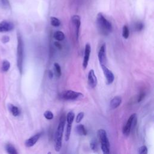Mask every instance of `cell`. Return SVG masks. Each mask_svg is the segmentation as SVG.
Segmentation results:
<instances>
[{
  "label": "cell",
  "instance_id": "21",
  "mask_svg": "<svg viewBox=\"0 0 154 154\" xmlns=\"http://www.w3.org/2000/svg\"><path fill=\"white\" fill-rule=\"evenodd\" d=\"M51 24L53 26L58 27V26H59L60 25L61 22L57 17H51Z\"/></svg>",
  "mask_w": 154,
  "mask_h": 154
},
{
  "label": "cell",
  "instance_id": "29",
  "mask_svg": "<svg viewBox=\"0 0 154 154\" xmlns=\"http://www.w3.org/2000/svg\"><path fill=\"white\" fill-rule=\"evenodd\" d=\"M90 148L92 150H96V149L97 148V144L96 142L94 140H93L92 141H91L90 143Z\"/></svg>",
  "mask_w": 154,
  "mask_h": 154
},
{
  "label": "cell",
  "instance_id": "2",
  "mask_svg": "<svg viewBox=\"0 0 154 154\" xmlns=\"http://www.w3.org/2000/svg\"><path fill=\"white\" fill-rule=\"evenodd\" d=\"M96 23L100 32L105 35L109 34L112 29L111 23L107 20L102 13H99L97 15Z\"/></svg>",
  "mask_w": 154,
  "mask_h": 154
},
{
  "label": "cell",
  "instance_id": "12",
  "mask_svg": "<svg viewBox=\"0 0 154 154\" xmlns=\"http://www.w3.org/2000/svg\"><path fill=\"white\" fill-rule=\"evenodd\" d=\"M98 59L100 65L105 64L106 61V45L103 43L100 48L98 52Z\"/></svg>",
  "mask_w": 154,
  "mask_h": 154
},
{
  "label": "cell",
  "instance_id": "18",
  "mask_svg": "<svg viewBox=\"0 0 154 154\" xmlns=\"http://www.w3.org/2000/svg\"><path fill=\"white\" fill-rule=\"evenodd\" d=\"M8 108H9V110L10 111V112H11V114L14 116H18L20 113L19 109L17 106H16L10 104L8 105Z\"/></svg>",
  "mask_w": 154,
  "mask_h": 154
},
{
  "label": "cell",
  "instance_id": "9",
  "mask_svg": "<svg viewBox=\"0 0 154 154\" xmlns=\"http://www.w3.org/2000/svg\"><path fill=\"white\" fill-rule=\"evenodd\" d=\"M100 66L103 72V74L105 75V77L106 78L107 84H112L114 80V76L113 73L104 64H102Z\"/></svg>",
  "mask_w": 154,
  "mask_h": 154
},
{
  "label": "cell",
  "instance_id": "5",
  "mask_svg": "<svg viewBox=\"0 0 154 154\" xmlns=\"http://www.w3.org/2000/svg\"><path fill=\"white\" fill-rule=\"evenodd\" d=\"M61 98L63 100H76L84 97V94L75 91L73 90H66L61 93Z\"/></svg>",
  "mask_w": 154,
  "mask_h": 154
},
{
  "label": "cell",
  "instance_id": "25",
  "mask_svg": "<svg viewBox=\"0 0 154 154\" xmlns=\"http://www.w3.org/2000/svg\"><path fill=\"white\" fill-rule=\"evenodd\" d=\"M147 147L146 146H142L138 149V153L140 154H147Z\"/></svg>",
  "mask_w": 154,
  "mask_h": 154
},
{
  "label": "cell",
  "instance_id": "24",
  "mask_svg": "<svg viewBox=\"0 0 154 154\" xmlns=\"http://www.w3.org/2000/svg\"><path fill=\"white\" fill-rule=\"evenodd\" d=\"M43 116L45 117V118L48 120H51L52 119H53L54 118V114L51 111H49V110H47L46 111L44 114H43Z\"/></svg>",
  "mask_w": 154,
  "mask_h": 154
},
{
  "label": "cell",
  "instance_id": "22",
  "mask_svg": "<svg viewBox=\"0 0 154 154\" xmlns=\"http://www.w3.org/2000/svg\"><path fill=\"white\" fill-rule=\"evenodd\" d=\"M129 30L127 25H124L122 29V36L124 38L126 39L129 37Z\"/></svg>",
  "mask_w": 154,
  "mask_h": 154
},
{
  "label": "cell",
  "instance_id": "7",
  "mask_svg": "<svg viewBox=\"0 0 154 154\" xmlns=\"http://www.w3.org/2000/svg\"><path fill=\"white\" fill-rule=\"evenodd\" d=\"M75 118V113L73 111H69L66 116V121L67 122V125H66V133H65V140L66 141H67L70 136V132L72 129V124Z\"/></svg>",
  "mask_w": 154,
  "mask_h": 154
},
{
  "label": "cell",
  "instance_id": "23",
  "mask_svg": "<svg viewBox=\"0 0 154 154\" xmlns=\"http://www.w3.org/2000/svg\"><path fill=\"white\" fill-rule=\"evenodd\" d=\"M10 67V62L7 60H4L2 64V70L4 72H7Z\"/></svg>",
  "mask_w": 154,
  "mask_h": 154
},
{
  "label": "cell",
  "instance_id": "4",
  "mask_svg": "<svg viewBox=\"0 0 154 154\" xmlns=\"http://www.w3.org/2000/svg\"><path fill=\"white\" fill-rule=\"evenodd\" d=\"M23 61V42L21 35L17 34V64L20 73H22Z\"/></svg>",
  "mask_w": 154,
  "mask_h": 154
},
{
  "label": "cell",
  "instance_id": "17",
  "mask_svg": "<svg viewBox=\"0 0 154 154\" xmlns=\"http://www.w3.org/2000/svg\"><path fill=\"white\" fill-rule=\"evenodd\" d=\"M54 38L58 41H63L65 38V35L61 31H57L54 33Z\"/></svg>",
  "mask_w": 154,
  "mask_h": 154
},
{
  "label": "cell",
  "instance_id": "31",
  "mask_svg": "<svg viewBox=\"0 0 154 154\" xmlns=\"http://www.w3.org/2000/svg\"><path fill=\"white\" fill-rule=\"evenodd\" d=\"M54 45L55 46L56 48H57L58 49H62V45L61 43H60L59 42H54Z\"/></svg>",
  "mask_w": 154,
  "mask_h": 154
},
{
  "label": "cell",
  "instance_id": "19",
  "mask_svg": "<svg viewBox=\"0 0 154 154\" xmlns=\"http://www.w3.org/2000/svg\"><path fill=\"white\" fill-rule=\"evenodd\" d=\"M5 149L7 153L10 154H17V152L16 150L15 147L11 144H7L5 146Z\"/></svg>",
  "mask_w": 154,
  "mask_h": 154
},
{
  "label": "cell",
  "instance_id": "11",
  "mask_svg": "<svg viewBox=\"0 0 154 154\" xmlns=\"http://www.w3.org/2000/svg\"><path fill=\"white\" fill-rule=\"evenodd\" d=\"M90 53H91V46L89 43H87L85 45L84 55V59L82 62V66L84 69H86V67L88 66Z\"/></svg>",
  "mask_w": 154,
  "mask_h": 154
},
{
  "label": "cell",
  "instance_id": "32",
  "mask_svg": "<svg viewBox=\"0 0 154 154\" xmlns=\"http://www.w3.org/2000/svg\"><path fill=\"white\" fill-rule=\"evenodd\" d=\"M53 76H54L53 72L51 70H49L48 71V76L49 77V78L52 79L53 78Z\"/></svg>",
  "mask_w": 154,
  "mask_h": 154
},
{
  "label": "cell",
  "instance_id": "27",
  "mask_svg": "<svg viewBox=\"0 0 154 154\" xmlns=\"http://www.w3.org/2000/svg\"><path fill=\"white\" fill-rule=\"evenodd\" d=\"M84 116V113L83 112H80L78 114L76 117V123H79L83 119Z\"/></svg>",
  "mask_w": 154,
  "mask_h": 154
},
{
  "label": "cell",
  "instance_id": "10",
  "mask_svg": "<svg viewBox=\"0 0 154 154\" xmlns=\"http://www.w3.org/2000/svg\"><path fill=\"white\" fill-rule=\"evenodd\" d=\"M14 24L7 20H2L0 22V32H8L14 29Z\"/></svg>",
  "mask_w": 154,
  "mask_h": 154
},
{
  "label": "cell",
  "instance_id": "33",
  "mask_svg": "<svg viewBox=\"0 0 154 154\" xmlns=\"http://www.w3.org/2000/svg\"><path fill=\"white\" fill-rule=\"evenodd\" d=\"M2 2L4 4H6V5H8V2L7 0H2Z\"/></svg>",
  "mask_w": 154,
  "mask_h": 154
},
{
  "label": "cell",
  "instance_id": "20",
  "mask_svg": "<svg viewBox=\"0 0 154 154\" xmlns=\"http://www.w3.org/2000/svg\"><path fill=\"white\" fill-rule=\"evenodd\" d=\"M54 71H55L56 76L60 77L61 75V67L60 64L58 63H55L54 64Z\"/></svg>",
  "mask_w": 154,
  "mask_h": 154
},
{
  "label": "cell",
  "instance_id": "8",
  "mask_svg": "<svg viewBox=\"0 0 154 154\" xmlns=\"http://www.w3.org/2000/svg\"><path fill=\"white\" fill-rule=\"evenodd\" d=\"M70 24L75 33V38L78 40L79 35V29L81 26V17L78 15H73L71 17Z\"/></svg>",
  "mask_w": 154,
  "mask_h": 154
},
{
  "label": "cell",
  "instance_id": "26",
  "mask_svg": "<svg viewBox=\"0 0 154 154\" xmlns=\"http://www.w3.org/2000/svg\"><path fill=\"white\" fill-rule=\"evenodd\" d=\"M144 28V25L143 23L141 22H137L135 23V30L137 31H141Z\"/></svg>",
  "mask_w": 154,
  "mask_h": 154
},
{
  "label": "cell",
  "instance_id": "15",
  "mask_svg": "<svg viewBox=\"0 0 154 154\" xmlns=\"http://www.w3.org/2000/svg\"><path fill=\"white\" fill-rule=\"evenodd\" d=\"M122 103V98L120 96H115L113 97L109 103V106L110 108L112 109H116Z\"/></svg>",
  "mask_w": 154,
  "mask_h": 154
},
{
  "label": "cell",
  "instance_id": "6",
  "mask_svg": "<svg viewBox=\"0 0 154 154\" xmlns=\"http://www.w3.org/2000/svg\"><path fill=\"white\" fill-rule=\"evenodd\" d=\"M137 122V114L135 113H134L130 116L129 117L126 125L123 128V134L125 136H128L131 132V129L133 127V126L135 125Z\"/></svg>",
  "mask_w": 154,
  "mask_h": 154
},
{
  "label": "cell",
  "instance_id": "16",
  "mask_svg": "<svg viewBox=\"0 0 154 154\" xmlns=\"http://www.w3.org/2000/svg\"><path fill=\"white\" fill-rule=\"evenodd\" d=\"M75 131L79 135L85 136L87 134V131L85 126L81 124L78 125L75 127Z\"/></svg>",
  "mask_w": 154,
  "mask_h": 154
},
{
  "label": "cell",
  "instance_id": "3",
  "mask_svg": "<svg viewBox=\"0 0 154 154\" xmlns=\"http://www.w3.org/2000/svg\"><path fill=\"white\" fill-rule=\"evenodd\" d=\"M97 136L100 143L101 149L104 154H108L110 152V144L105 129H100L97 131Z\"/></svg>",
  "mask_w": 154,
  "mask_h": 154
},
{
  "label": "cell",
  "instance_id": "30",
  "mask_svg": "<svg viewBox=\"0 0 154 154\" xmlns=\"http://www.w3.org/2000/svg\"><path fill=\"white\" fill-rule=\"evenodd\" d=\"M3 43H6L7 42H8L9 40H10V38L8 36H7V35H5L2 37V39Z\"/></svg>",
  "mask_w": 154,
  "mask_h": 154
},
{
  "label": "cell",
  "instance_id": "1",
  "mask_svg": "<svg viewBox=\"0 0 154 154\" xmlns=\"http://www.w3.org/2000/svg\"><path fill=\"white\" fill-rule=\"evenodd\" d=\"M66 123V117L64 114L61 116L59 123L57 128V131L55 134V150L56 152H60L62 146V139L64 128Z\"/></svg>",
  "mask_w": 154,
  "mask_h": 154
},
{
  "label": "cell",
  "instance_id": "14",
  "mask_svg": "<svg viewBox=\"0 0 154 154\" xmlns=\"http://www.w3.org/2000/svg\"><path fill=\"white\" fill-rule=\"evenodd\" d=\"M41 135H42V132H38V133L35 134V135H34L33 136H32L29 138L27 139L25 142V146L28 147H30L33 146L37 142V141L39 140Z\"/></svg>",
  "mask_w": 154,
  "mask_h": 154
},
{
  "label": "cell",
  "instance_id": "13",
  "mask_svg": "<svg viewBox=\"0 0 154 154\" xmlns=\"http://www.w3.org/2000/svg\"><path fill=\"white\" fill-rule=\"evenodd\" d=\"M97 78L95 75L94 71L93 69H91L88 74V84L91 88H94L97 85Z\"/></svg>",
  "mask_w": 154,
  "mask_h": 154
},
{
  "label": "cell",
  "instance_id": "28",
  "mask_svg": "<svg viewBox=\"0 0 154 154\" xmlns=\"http://www.w3.org/2000/svg\"><path fill=\"white\" fill-rule=\"evenodd\" d=\"M144 96H145V93H144V92L141 91V92L140 93V94L138 95V100H137L138 102H141V100H142L144 99Z\"/></svg>",
  "mask_w": 154,
  "mask_h": 154
}]
</instances>
